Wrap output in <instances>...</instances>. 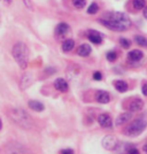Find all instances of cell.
Masks as SVG:
<instances>
[{
    "instance_id": "6da1fadb",
    "label": "cell",
    "mask_w": 147,
    "mask_h": 154,
    "mask_svg": "<svg viewBox=\"0 0 147 154\" xmlns=\"http://www.w3.org/2000/svg\"><path fill=\"white\" fill-rule=\"evenodd\" d=\"M8 116L20 128L26 129V130H30L33 128V124H35L30 114H28V112H26L24 109L17 108V107L12 108L8 112Z\"/></svg>"
},
{
    "instance_id": "7a4b0ae2",
    "label": "cell",
    "mask_w": 147,
    "mask_h": 154,
    "mask_svg": "<svg viewBox=\"0 0 147 154\" xmlns=\"http://www.w3.org/2000/svg\"><path fill=\"white\" fill-rule=\"evenodd\" d=\"M14 60L19 64L22 69H26L28 66V60H29V48L23 42H19L13 46L12 50Z\"/></svg>"
},
{
    "instance_id": "3957f363",
    "label": "cell",
    "mask_w": 147,
    "mask_h": 154,
    "mask_svg": "<svg viewBox=\"0 0 147 154\" xmlns=\"http://www.w3.org/2000/svg\"><path fill=\"white\" fill-rule=\"evenodd\" d=\"M147 127V121L144 119H137L133 122H131L128 127L124 130V134L130 137H134V136L140 135L141 132L146 129Z\"/></svg>"
},
{
    "instance_id": "277c9868",
    "label": "cell",
    "mask_w": 147,
    "mask_h": 154,
    "mask_svg": "<svg viewBox=\"0 0 147 154\" xmlns=\"http://www.w3.org/2000/svg\"><path fill=\"white\" fill-rule=\"evenodd\" d=\"M103 19L110 20V21H114L117 22L122 26H124L127 29H129L131 26V21L129 19V16L125 13H122V12H112V13H106L103 14Z\"/></svg>"
},
{
    "instance_id": "5b68a950",
    "label": "cell",
    "mask_w": 147,
    "mask_h": 154,
    "mask_svg": "<svg viewBox=\"0 0 147 154\" xmlns=\"http://www.w3.org/2000/svg\"><path fill=\"white\" fill-rule=\"evenodd\" d=\"M99 22H100L103 26L108 28L109 30H113V31H125V30H127V28L124 26H122V24L117 23V22H114V21L103 19V17L99 19Z\"/></svg>"
},
{
    "instance_id": "8992f818",
    "label": "cell",
    "mask_w": 147,
    "mask_h": 154,
    "mask_svg": "<svg viewBox=\"0 0 147 154\" xmlns=\"http://www.w3.org/2000/svg\"><path fill=\"white\" fill-rule=\"evenodd\" d=\"M33 83V76H32L31 72H24L23 76L21 77V81H20V86H21V90H26L28 89L31 84Z\"/></svg>"
},
{
    "instance_id": "52a82bcc",
    "label": "cell",
    "mask_w": 147,
    "mask_h": 154,
    "mask_svg": "<svg viewBox=\"0 0 147 154\" xmlns=\"http://www.w3.org/2000/svg\"><path fill=\"white\" fill-rule=\"evenodd\" d=\"M98 122H99V124H100L103 128L109 129L113 127L112 117H110L108 114H101V115L98 116Z\"/></svg>"
},
{
    "instance_id": "ba28073f",
    "label": "cell",
    "mask_w": 147,
    "mask_h": 154,
    "mask_svg": "<svg viewBox=\"0 0 147 154\" xmlns=\"http://www.w3.org/2000/svg\"><path fill=\"white\" fill-rule=\"evenodd\" d=\"M142 107H144V103H142V100L139 99V98L132 99V100L129 103V106H128L129 110L132 112V113H134V112H139V110L142 109Z\"/></svg>"
},
{
    "instance_id": "9c48e42d",
    "label": "cell",
    "mask_w": 147,
    "mask_h": 154,
    "mask_svg": "<svg viewBox=\"0 0 147 154\" xmlns=\"http://www.w3.org/2000/svg\"><path fill=\"white\" fill-rule=\"evenodd\" d=\"M87 38H89L90 42H92L93 44H101L103 43V35L99 31H96V30H90L87 32Z\"/></svg>"
},
{
    "instance_id": "30bf717a",
    "label": "cell",
    "mask_w": 147,
    "mask_h": 154,
    "mask_svg": "<svg viewBox=\"0 0 147 154\" xmlns=\"http://www.w3.org/2000/svg\"><path fill=\"white\" fill-rule=\"evenodd\" d=\"M116 139L113 137V136H107L105 137L103 140V146L106 149H109V151H113V149H116Z\"/></svg>"
},
{
    "instance_id": "8fae6325",
    "label": "cell",
    "mask_w": 147,
    "mask_h": 154,
    "mask_svg": "<svg viewBox=\"0 0 147 154\" xmlns=\"http://www.w3.org/2000/svg\"><path fill=\"white\" fill-rule=\"evenodd\" d=\"M96 100L99 103H108L110 101V94L106 91H98L96 93Z\"/></svg>"
},
{
    "instance_id": "7c38bea8",
    "label": "cell",
    "mask_w": 147,
    "mask_h": 154,
    "mask_svg": "<svg viewBox=\"0 0 147 154\" xmlns=\"http://www.w3.org/2000/svg\"><path fill=\"white\" fill-rule=\"evenodd\" d=\"M54 86L60 92H67V91L69 90V85H68V83L66 82V79H63V78H57L55 82H54Z\"/></svg>"
},
{
    "instance_id": "4fadbf2b",
    "label": "cell",
    "mask_w": 147,
    "mask_h": 154,
    "mask_svg": "<svg viewBox=\"0 0 147 154\" xmlns=\"http://www.w3.org/2000/svg\"><path fill=\"white\" fill-rule=\"evenodd\" d=\"M69 30H70L69 26L67 23L62 22V23H59L58 26H57V28H55V33L58 36H64V35H67L69 32Z\"/></svg>"
},
{
    "instance_id": "5bb4252c",
    "label": "cell",
    "mask_w": 147,
    "mask_h": 154,
    "mask_svg": "<svg viewBox=\"0 0 147 154\" xmlns=\"http://www.w3.org/2000/svg\"><path fill=\"white\" fill-rule=\"evenodd\" d=\"M131 117H132V112L123 113V114H121L120 116H117V119H116V121H115V124L116 125H122V124L128 122Z\"/></svg>"
},
{
    "instance_id": "9a60e30c",
    "label": "cell",
    "mask_w": 147,
    "mask_h": 154,
    "mask_svg": "<svg viewBox=\"0 0 147 154\" xmlns=\"http://www.w3.org/2000/svg\"><path fill=\"white\" fill-rule=\"evenodd\" d=\"M142 57H144V54L139 50H132L128 53V59L130 61H139L142 59Z\"/></svg>"
},
{
    "instance_id": "2e32d148",
    "label": "cell",
    "mask_w": 147,
    "mask_h": 154,
    "mask_svg": "<svg viewBox=\"0 0 147 154\" xmlns=\"http://www.w3.org/2000/svg\"><path fill=\"white\" fill-rule=\"evenodd\" d=\"M91 52H92L91 46H90L89 44H83V45H81L78 47L77 54H78L79 57H87V55H90Z\"/></svg>"
},
{
    "instance_id": "e0dca14e",
    "label": "cell",
    "mask_w": 147,
    "mask_h": 154,
    "mask_svg": "<svg viewBox=\"0 0 147 154\" xmlns=\"http://www.w3.org/2000/svg\"><path fill=\"white\" fill-rule=\"evenodd\" d=\"M28 106H29L32 110H35V112H43L45 109L44 105L40 103V101H37V100H30V101L28 103Z\"/></svg>"
},
{
    "instance_id": "ac0fdd59",
    "label": "cell",
    "mask_w": 147,
    "mask_h": 154,
    "mask_svg": "<svg viewBox=\"0 0 147 154\" xmlns=\"http://www.w3.org/2000/svg\"><path fill=\"white\" fill-rule=\"evenodd\" d=\"M114 86H115L116 90L118 91V92H122V93L128 91V83L124 82V81H121V79L114 82Z\"/></svg>"
},
{
    "instance_id": "d6986e66",
    "label": "cell",
    "mask_w": 147,
    "mask_h": 154,
    "mask_svg": "<svg viewBox=\"0 0 147 154\" xmlns=\"http://www.w3.org/2000/svg\"><path fill=\"white\" fill-rule=\"evenodd\" d=\"M74 47H75V42L72 39H67V40H64L63 44H62V50L64 52H70Z\"/></svg>"
},
{
    "instance_id": "ffe728a7",
    "label": "cell",
    "mask_w": 147,
    "mask_h": 154,
    "mask_svg": "<svg viewBox=\"0 0 147 154\" xmlns=\"http://www.w3.org/2000/svg\"><path fill=\"white\" fill-rule=\"evenodd\" d=\"M134 43L138 44L139 46H142V47H146L147 46V38L142 37V36H134Z\"/></svg>"
},
{
    "instance_id": "44dd1931",
    "label": "cell",
    "mask_w": 147,
    "mask_h": 154,
    "mask_svg": "<svg viewBox=\"0 0 147 154\" xmlns=\"http://www.w3.org/2000/svg\"><path fill=\"white\" fill-rule=\"evenodd\" d=\"M146 6V2H145V0H133V7L136 9H142V8H145Z\"/></svg>"
},
{
    "instance_id": "7402d4cb",
    "label": "cell",
    "mask_w": 147,
    "mask_h": 154,
    "mask_svg": "<svg viewBox=\"0 0 147 154\" xmlns=\"http://www.w3.org/2000/svg\"><path fill=\"white\" fill-rule=\"evenodd\" d=\"M98 11H99V6L96 5V2H92L89 6V8H87V13L89 14H96Z\"/></svg>"
},
{
    "instance_id": "603a6c76",
    "label": "cell",
    "mask_w": 147,
    "mask_h": 154,
    "mask_svg": "<svg viewBox=\"0 0 147 154\" xmlns=\"http://www.w3.org/2000/svg\"><path fill=\"white\" fill-rule=\"evenodd\" d=\"M72 4H74V6L78 8V9H81V8H84L85 5H86V0H72Z\"/></svg>"
},
{
    "instance_id": "cb8c5ba5",
    "label": "cell",
    "mask_w": 147,
    "mask_h": 154,
    "mask_svg": "<svg viewBox=\"0 0 147 154\" xmlns=\"http://www.w3.org/2000/svg\"><path fill=\"white\" fill-rule=\"evenodd\" d=\"M106 58H107L108 61L113 62V61H115L116 59H117V54H116L114 51H109V52H107V54H106Z\"/></svg>"
},
{
    "instance_id": "d4e9b609",
    "label": "cell",
    "mask_w": 147,
    "mask_h": 154,
    "mask_svg": "<svg viewBox=\"0 0 147 154\" xmlns=\"http://www.w3.org/2000/svg\"><path fill=\"white\" fill-rule=\"evenodd\" d=\"M120 44L122 45V47H124V48H129L130 46H131V42L127 38H120Z\"/></svg>"
},
{
    "instance_id": "484cf974",
    "label": "cell",
    "mask_w": 147,
    "mask_h": 154,
    "mask_svg": "<svg viewBox=\"0 0 147 154\" xmlns=\"http://www.w3.org/2000/svg\"><path fill=\"white\" fill-rule=\"evenodd\" d=\"M23 2H24V5H26V7L29 11H33V2H32V0H23Z\"/></svg>"
},
{
    "instance_id": "4316f807",
    "label": "cell",
    "mask_w": 147,
    "mask_h": 154,
    "mask_svg": "<svg viewBox=\"0 0 147 154\" xmlns=\"http://www.w3.org/2000/svg\"><path fill=\"white\" fill-rule=\"evenodd\" d=\"M93 78H94L96 81H101V79H103V75H101V72H100V71H96V72L93 74Z\"/></svg>"
},
{
    "instance_id": "83f0119b",
    "label": "cell",
    "mask_w": 147,
    "mask_h": 154,
    "mask_svg": "<svg viewBox=\"0 0 147 154\" xmlns=\"http://www.w3.org/2000/svg\"><path fill=\"white\" fill-rule=\"evenodd\" d=\"M57 72V69L55 68H52V67H48L45 69V74H48V75H52V74H55Z\"/></svg>"
},
{
    "instance_id": "f1b7e54d",
    "label": "cell",
    "mask_w": 147,
    "mask_h": 154,
    "mask_svg": "<svg viewBox=\"0 0 147 154\" xmlns=\"http://www.w3.org/2000/svg\"><path fill=\"white\" fill-rule=\"evenodd\" d=\"M60 153H62V154H74V153H75V151H74V149H71V148H66V149H61V151H60Z\"/></svg>"
},
{
    "instance_id": "f546056e",
    "label": "cell",
    "mask_w": 147,
    "mask_h": 154,
    "mask_svg": "<svg viewBox=\"0 0 147 154\" xmlns=\"http://www.w3.org/2000/svg\"><path fill=\"white\" fill-rule=\"evenodd\" d=\"M141 91H142V94L147 97V83L142 85V89H141Z\"/></svg>"
},
{
    "instance_id": "4dcf8cb0",
    "label": "cell",
    "mask_w": 147,
    "mask_h": 154,
    "mask_svg": "<svg viewBox=\"0 0 147 154\" xmlns=\"http://www.w3.org/2000/svg\"><path fill=\"white\" fill-rule=\"evenodd\" d=\"M142 14H144V17L147 20V6H145V8H144V12H142Z\"/></svg>"
},
{
    "instance_id": "1f68e13d",
    "label": "cell",
    "mask_w": 147,
    "mask_h": 154,
    "mask_svg": "<svg viewBox=\"0 0 147 154\" xmlns=\"http://www.w3.org/2000/svg\"><path fill=\"white\" fill-rule=\"evenodd\" d=\"M4 1H5V2H6V4H11V2H12V1H13V0H4Z\"/></svg>"
},
{
    "instance_id": "d6a6232c",
    "label": "cell",
    "mask_w": 147,
    "mask_h": 154,
    "mask_svg": "<svg viewBox=\"0 0 147 154\" xmlns=\"http://www.w3.org/2000/svg\"><path fill=\"white\" fill-rule=\"evenodd\" d=\"M2 129V121H1V119H0V130Z\"/></svg>"
},
{
    "instance_id": "836d02e7",
    "label": "cell",
    "mask_w": 147,
    "mask_h": 154,
    "mask_svg": "<svg viewBox=\"0 0 147 154\" xmlns=\"http://www.w3.org/2000/svg\"><path fill=\"white\" fill-rule=\"evenodd\" d=\"M142 149H144V151H145V152H147V145H145V146H144V147H142Z\"/></svg>"
}]
</instances>
